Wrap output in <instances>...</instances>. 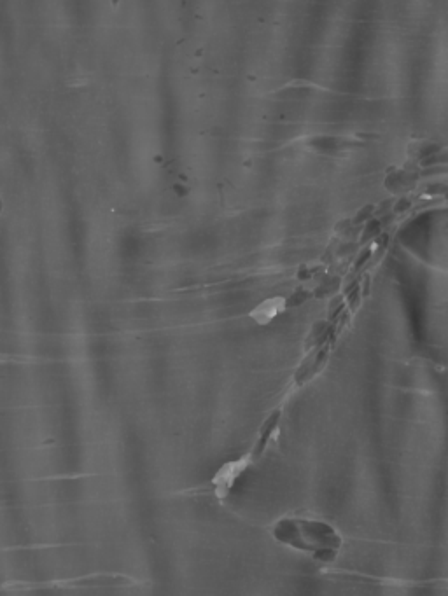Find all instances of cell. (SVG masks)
Listing matches in <instances>:
<instances>
[{
  "instance_id": "6da1fadb",
  "label": "cell",
  "mask_w": 448,
  "mask_h": 596,
  "mask_svg": "<svg viewBox=\"0 0 448 596\" xmlns=\"http://www.w3.org/2000/svg\"><path fill=\"white\" fill-rule=\"evenodd\" d=\"M273 541L319 563H333L343 549V535L331 523L303 516H282L273 523Z\"/></svg>"
},
{
  "instance_id": "7a4b0ae2",
  "label": "cell",
  "mask_w": 448,
  "mask_h": 596,
  "mask_svg": "<svg viewBox=\"0 0 448 596\" xmlns=\"http://www.w3.org/2000/svg\"><path fill=\"white\" fill-rule=\"evenodd\" d=\"M286 306L287 301L284 298L266 299L265 303H261V305L251 313V319L256 320L258 324H268V322H272V320L275 319Z\"/></svg>"
}]
</instances>
